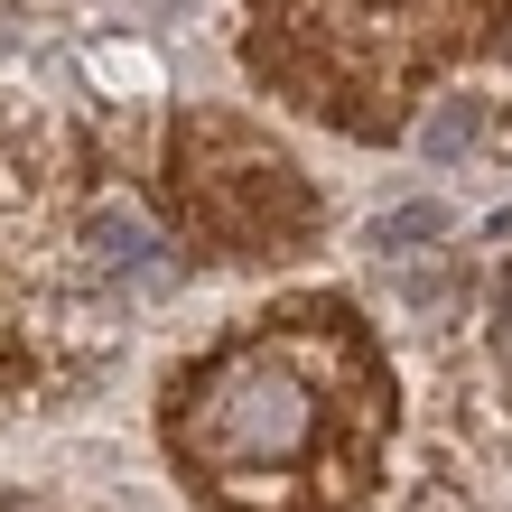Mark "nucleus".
Masks as SVG:
<instances>
[{"instance_id":"20e7f679","label":"nucleus","mask_w":512,"mask_h":512,"mask_svg":"<svg viewBox=\"0 0 512 512\" xmlns=\"http://www.w3.org/2000/svg\"><path fill=\"white\" fill-rule=\"evenodd\" d=\"M94 233H103V252L122 261V270H149V261H159V243H149V224H131V215H103Z\"/></svg>"},{"instance_id":"f03ea898","label":"nucleus","mask_w":512,"mask_h":512,"mask_svg":"<svg viewBox=\"0 0 512 512\" xmlns=\"http://www.w3.org/2000/svg\"><path fill=\"white\" fill-rule=\"evenodd\" d=\"M438 233H447V205H438V196H410V205H391L364 243H373V252H429Z\"/></svg>"},{"instance_id":"f257e3e1","label":"nucleus","mask_w":512,"mask_h":512,"mask_svg":"<svg viewBox=\"0 0 512 512\" xmlns=\"http://www.w3.org/2000/svg\"><path fill=\"white\" fill-rule=\"evenodd\" d=\"M364 364L354 336H243L224 345L187 391H177V447L196 457V475L224 494V512H243L252 485H280L289 466L317 457V429L336 410V373Z\"/></svg>"},{"instance_id":"7ed1b4c3","label":"nucleus","mask_w":512,"mask_h":512,"mask_svg":"<svg viewBox=\"0 0 512 512\" xmlns=\"http://www.w3.org/2000/svg\"><path fill=\"white\" fill-rule=\"evenodd\" d=\"M475 122H485L475 103H438L429 122H419V159H466V149H475Z\"/></svg>"}]
</instances>
